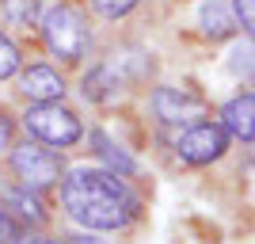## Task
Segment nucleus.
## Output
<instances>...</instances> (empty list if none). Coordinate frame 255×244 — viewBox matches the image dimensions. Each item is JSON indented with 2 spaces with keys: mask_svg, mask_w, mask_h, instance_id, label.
<instances>
[{
  "mask_svg": "<svg viewBox=\"0 0 255 244\" xmlns=\"http://www.w3.org/2000/svg\"><path fill=\"white\" fill-rule=\"evenodd\" d=\"M57 187L65 214L96 233H118L141 214V202L126 187V176L111 168H73L61 176Z\"/></svg>",
  "mask_w": 255,
  "mask_h": 244,
  "instance_id": "obj_1",
  "label": "nucleus"
},
{
  "mask_svg": "<svg viewBox=\"0 0 255 244\" xmlns=\"http://www.w3.org/2000/svg\"><path fill=\"white\" fill-rule=\"evenodd\" d=\"M42 42L46 50L57 57L61 65H80L92 50V27H88V15L76 4H53L50 11H42Z\"/></svg>",
  "mask_w": 255,
  "mask_h": 244,
  "instance_id": "obj_2",
  "label": "nucleus"
},
{
  "mask_svg": "<svg viewBox=\"0 0 255 244\" xmlns=\"http://www.w3.org/2000/svg\"><path fill=\"white\" fill-rule=\"evenodd\" d=\"M8 172L11 180L23 183V187H31V191H53L65 176V160L61 153H53L50 145L34 138H15L8 149Z\"/></svg>",
  "mask_w": 255,
  "mask_h": 244,
  "instance_id": "obj_3",
  "label": "nucleus"
},
{
  "mask_svg": "<svg viewBox=\"0 0 255 244\" xmlns=\"http://www.w3.org/2000/svg\"><path fill=\"white\" fill-rule=\"evenodd\" d=\"M19 122L34 141H42L50 149H69L84 138L80 115H76L73 107H65L61 99H53V103H31L19 115Z\"/></svg>",
  "mask_w": 255,
  "mask_h": 244,
  "instance_id": "obj_4",
  "label": "nucleus"
},
{
  "mask_svg": "<svg viewBox=\"0 0 255 244\" xmlns=\"http://www.w3.org/2000/svg\"><path fill=\"white\" fill-rule=\"evenodd\" d=\"M229 134H225L221 122H213V118H198L191 126L183 130L179 138H175V153H179L183 164H191V168H206V164H217V160L229 153Z\"/></svg>",
  "mask_w": 255,
  "mask_h": 244,
  "instance_id": "obj_5",
  "label": "nucleus"
},
{
  "mask_svg": "<svg viewBox=\"0 0 255 244\" xmlns=\"http://www.w3.org/2000/svg\"><path fill=\"white\" fill-rule=\"evenodd\" d=\"M149 107L160 126H191L198 118H210V103H206L194 88H175V84H156L149 96Z\"/></svg>",
  "mask_w": 255,
  "mask_h": 244,
  "instance_id": "obj_6",
  "label": "nucleus"
},
{
  "mask_svg": "<svg viewBox=\"0 0 255 244\" xmlns=\"http://www.w3.org/2000/svg\"><path fill=\"white\" fill-rule=\"evenodd\" d=\"M0 210L19 229H42L46 225V210L38 202V191L23 187V183H0Z\"/></svg>",
  "mask_w": 255,
  "mask_h": 244,
  "instance_id": "obj_7",
  "label": "nucleus"
},
{
  "mask_svg": "<svg viewBox=\"0 0 255 244\" xmlns=\"http://www.w3.org/2000/svg\"><path fill=\"white\" fill-rule=\"evenodd\" d=\"M69 84H65L61 69L53 65H27L19 69V96L31 99V103H53V99H65Z\"/></svg>",
  "mask_w": 255,
  "mask_h": 244,
  "instance_id": "obj_8",
  "label": "nucleus"
},
{
  "mask_svg": "<svg viewBox=\"0 0 255 244\" xmlns=\"http://www.w3.org/2000/svg\"><path fill=\"white\" fill-rule=\"evenodd\" d=\"M221 126L229 138H240L244 145H252V138H255V96L252 92H240V96H233L221 107Z\"/></svg>",
  "mask_w": 255,
  "mask_h": 244,
  "instance_id": "obj_9",
  "label": "nucleus"
},
{
  "mask_svg": "<svg viewBox=\"0 0 255 244\" xmlns=\"http://www.w3.org/2000/svg\"><path fill=\"white\" fill-rule=\"evenodd\" d=\"M236 31H240V27H236L233 11L225 8V4H217V0L202 4V34L210 38V42H221V38H233Z\"/></svg>",
  "mask_w": 255,
  "mask_h": 244,
  "instance_id": "obj_10",
  "label": "nucleus"
},
{
  "mask_svg": "<svg viewBox=\"0 0 255 244\" xmlns=\"http://www.w3.org/2000/svg\"><path fill=\"white\" fill-rule=\"evenodd\" d=\"M92 145H96V153L107 160V168H111V172H118V176H133V172H137L133 157H129L122 145H115V141L107 138L103 130H92Z\"/></svg>",
  "mask_w": 255,
  "mask_h": 244,
  "instance_id": "obj_11",
  "label": "nucleus"
},
{
  "mask_svg": "<svg viewBox=\"0 0 255 244\" xmlns=\"http://www.w3.org/2000/svg\"><path fill=\"white\" fill-rule=\"evenodd\" d=\"M0 15H4L8 27H34L38 0H0Z\"/></svg>",
  "mask_w": 255,
  "mask_h": 244,
  "instance_id": "obj_12",
  "label": "nucleus"
},
{
  "mask_svg": "<svg viewBox=\"0 0 255 244\" xmlns=\"http://www.w3.org/2000/svg\"><path fill=\"white\" fill-rule=\"evenodd\" d=\"M19 69H23V53H19V46L11 42L8 34H0V80H11Z\"/></svg>",
  "mask_w": 255,
  "mask_h": 244,
  "instance_id": "obj_13",
  "label": "nucleus"
},
{
  "mask_svg": "<svg viewBox=\"0 0 255 244\" xmlns=\"http://www.w3.org/2000/svg\"><path fill=\"white\" fill-rule=\"evenodd\" d=\"M137 4H141V0H92L96 15H103V19H126Z\"/></svg>",
  "mask_w": 255,
  "mask_h": 244,
  "instance_id": "obj_14",
  "label": "nucleus"
},
{
  "mask_svg": "<svg viewBox=\"0 0 255 244\" xmlns=\"http://www.w3.org/2000/svg\"><path fill=\"white\" fill-rule=\"evenodd\" d=\"M233 19L244 34H252L255 27V0H233Z\"/></svg>",
  "mask_w": 255,
  "mask_h": 244,
  "instance_id": "obj_15",
  "label": "nucleus"
},
{
  "mask_svg": "<svg viewBox=\"0 0 255 244\" xmlns=\"http://www.w3.org/2000/svg\"><path fill=\"white\" fill-rule=\"evenodd\" d=\"M15 126H19V122H15V115L0 107V157H4V153L11 149V141H15Z\"/></svg>",
  "mask_w": 255,
  "mask_h": 244,
  "instance_id": "obj_16",
  "label": "nucleus"
},
{
  "mask_svg": "<svg viewBox=\"0 0 255 244\" xmlns=\"http://www.w3.org/2000/svg\"><path fill=\"white\" fill-rule=\"evenodd\" d=\"M19 233H23V229H19L15 222H11V218H8L4 210H0V244H11V241H19Z\"/></svg>",
  "mask_w": 255,
  "mask_h": 244,
  "instance_id": "obj_17",
  "label": "nucleus"
},
{
  "mask_svg": "<svg viewBox=\"0 0 255 244\" xmlns=\"http://www.w3.org/2000/svg\"><path fill=\"white\" fill-rule=\"evenodd\" d=\"M19 244H61V241H50V237H27V241H19Z\"/></svg>",
  "mask_w": 255,
  "mask_h": 244,
  "instance_id": "obj_18",
  "label": "nucleus"
},
{
  "mask_svg": "<svg viewBox=\"0 0 255 244\" xmlns=\"http://www.w3.org/2000/svg\"><path fill=\"white\" fill-rule=\"evenodd\" d=\"M76 244H88V241H76Z\"/></svg>",
  "mask_w": 255,
  "mask_h": 244,
  "instance_id": "obj_19",
  "label": "nucleus"
}]
</instances>
